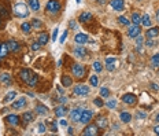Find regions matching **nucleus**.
<instances>
[{
    "label": "nucleus",
    "instance_id": "obj_1",
    "mask_svg": "<svg viewBox=\"0 0 159 136\" xmlns=\"http://www.w3.org/2000/svg\"><path fill=\"white\" fill-rule=\"evenodd\" d=\"M12 11H14V15L18 17V18H26L30 14L29 7H28V4H25V3H17L14 6V8H12Z\"/></svg>",
    "mask_w": 159,
    "mask_h": 136
},
{
    "label": "nucleus",
    "instance_id": "obj_2",
    "mask_svg": "<svg viewBox=\"0 0 159 136\" xmlns=\"http://www.w3.org/2000/svg\"><path fill=\"white\" fill-rule=\"evenodd\" d=\"M71 73H73L74 77L82 78V77L85 76V68H84L82 65H80V63H74L73 68H71Z\"/></svg>",
    "mask_w": 159,
    "mask_h": 136
},
{
    "label": "nucleus",
    "instance_id": "obj_3",
    "mask_svg": "<svg viewBox=\"0 0 159 136\" xmlns=\"http://www.w3.org/2000/svg\"><path fill=\"white\" fill-rule=\"evenodd\" d=\"M89 93V87L84 85V84H78L74 87V95L77 96H86Z\"/></svg>",
    "mask_w": 159,
    "mask_h": 136
},
{
    "label": "nucleus",
    "instance_id": "obj_4",
    "mask_svg": "<svg viewBox=\"0 0 159 136\" xmlns=\"http://www.w3.org/2000/svg\"><path fill=\"white\" fill-rule=\"evenodd\" d=\"M47 10H48V12H51V14H56V12L61 10L59 1H58V0H49L48 3H47Z\"/></svg>",
    "mask_w": 159,
    "mask_h": 136
},
{
    "label": "nucleus",
    "instance_id": "obj_5",
    "mask_svg": "<svg viewBox=\"0 0 159 136\" xmlns=\"http://www.w3.org/2000/svg\"><path fill=\"white\" fill-rule=\"evenodd\" d=\"M140 26L139 25H135V24H132V25H129V29H128V36L130 37V39H136V37L140 35Z\"/></svg>",
    "mask_w": 159,
    "mask_h": 136
},
{
    "label": "nucleus",
    "instance_id": "obj_6",
    "mask_svg": "<svg viewBox=\"0 0 159 136\" xmlns=\"http://www.w3.org/2000/svg\"><path fill=\"white\" fill-rule=\"evenodd\" d=\"M81 114H82V109L80 107H75L70 111V120L73 122H80V118H81Z\"/></svg>",
    "mask_w": 159,
    "mask_h": 136
},
{
    "label": "nucleus",
    "instance_id": "obj_7",
    "mask_svg": "<svg viewBox=\"0 0 159 136\" xmlns=\"http://www.w3.org/2000/svg\"><path fill=\"white\" fill-rule=\"evenodd\" d=\"M84 136H96L98 135V125H88L84 132H82Z\"/></svg>",
    "mask_w": 159,
    "mask_h": 136
},
{
    "label": "nucleus",
    "instance_id": "obj_8",
    "mask_svg": "<svg viewBox=\"0 0 159 136\" xmlns=\"http://www.w3.org/2000/svg\"><path fill=\"white\" fill-rule=\"evenodd\" d=\"M93 113L91 110H82V114H81V118H80V122L81 124H89Z\"/></svg>",
    "mask_w": 159,
    "mask_h": 136
},
{
    "label": "nucleus",
    "instance_id": "obj_9",
    "mask_svg": "<svg viewBox=\"0 0 159 136\" xmlns=\"http://www.w3.org/2000/svg\"><path fill=\"white\" fill-rule=\"evenodd\" d=\"M122 102L126 103V105H135L136 102H137V98H136V95H133V93H125L122 96Z\"/></svg>",
    "mask_w": 159,
    "mask_h": 136
},
{
    "label": "nucleus",
    "instance_id": "obj_10",
    "mask_svg": "<svg viewBox=\"0 0 159 136\" xmlns=\"http://www.w3.org/2000/svg\"><path fill=\"white\" fill-rule=\"evenodd\" d=\"M88 41V36L84 33H77L74 36V43H77V45H84Z\"/></svg>",
    "mask_w": 159,
    "mask_h": 136
},
{
    "label": "nucleus",
    "instance_id": "obj_11",
    "mask_svg": "<svg viewBox=\"0 0 159 136\" xmlns=\"http://www.w3.org/2000/svg\"><path fill=\"white\" fill-rule=\"evenodd\" d=\"M25 106H26V99H25V98H19V99H17V100L12 103V109H15V110H21V109H25Z\"/></svg>",
    "mask_w": 159,
    "mask_h": 136
},
{
    "label": "nucleus",
    "instance_id": "obj_12",
    "mask_svg": "<svg viewBox=\"0 0 159 136\" xmlns=\"http://www.w3.org/2000/svg\"><path fill=\"white\" fill-rule=\"evenodd\" d=\"M110 6L113 7V10H115V11H122L123 10V0H111Z\"/></svg>",
    "mask_w": 159,
    "mask_h": 136
},
{
    "label": "nucleus",
    "instance_id": "obj_13",
    "mask_svg": "<svg viewBox=\"0 0 159 136\" xmlns=\"http://www.w3.org/2000/svg\"><path fill=\"white\" fill-rule=\"evenodd\" d=\"M32 74H33V72H32L30 69H22L21 73H19V76H21V80H24L25 83H28V80L32 77Z\"/></svg>",
    "mask_w": 159,
    "mask_h": 136
},
{
    "label": "nucleus",
    "instance_id": "obj_14",
    "mask_svg": "<svg viewBox=\"0 0 159 136\" xmlns=\"http://www.w3.org/2000/svg\"><path fill=\"white\" fill-rule=\"evenodd\" d=\"M73 54L77 56V58H84L86 54V49L84 48L82 45H77V47L73 49Z\"/></svg>",
    "mask_w": 159,
    "mask_h": 136
},
{
    "label": "nucleus",
    "instance_id": "obj_15",
    "mask_svg": "<svg viewBox=\"0 0 159 136\" xmlns=\"http://www.w3.org/2000/svg\"><path fill=\"white\" fill-rule=\"evenodd\" d=\"M146 36L148 39H154V37L159 36V28H150L147 32H146Z\"/></svg>",
    "mask_w": 159,
    "mask_h": 136
},
{
    "label": "nucleus",
    "instance_id": "obj_16",
    "mask_svg": "<svg viewBox=\"0 0 159 136\" xmlns=\"http://www.w3.org/2000/svg\"><path fill=\"white\" fill-rule=\"evenodd\" d=\"M6 121L8 124H11V125H18L19 124V117L18 116H15V114H10V116H7L6 117Z\"/></svg>",
    "mask_w": 159,
    "mask_h": 136
},
{
    "label": "nucleus",
    "instance_id": "obj_17",
    "mask_svg": "<svg viewBox=\"0 0 159 136\" xmlns=\"http://www.w3.org/2000/svg\"><path fill=\"white\" fill-rule=\"evenodd\" d=\"M7 47H8V51H11V52L19 51V44L17 43V41H14V40H10V41L7 43Z\"/></svg>",
    "mask_w": 159,
    "mask_h": 136
},
{
    "label": "nucleus",
    "instance_id": "obj_18",
    "mask_svg": "<svg viewBox=\"0 0 159 136\" xmlns=\"http://www.w3.org/2000/svg\"><path fill=\"white\" fill-rule=\"evenodd\" d=\"M106 63H107V70H108V72H113V70L115 69L117 59L115 58H107V59H106Z\"/></svg>",
    "mask_w": 159,
    "mask_h": 136
},
{
    "label": "nucleus",
    "instance_id": "obj_19",
    "mask_svg": "<svg viewBox=\"0 0 159 136\" xmlns=\"http://www.w3.org/2000/svg\"><path fill=\"white\" fill-rule=\"evenodd\" d=\"M36 113L37 114H40V116H45V114L48 113V109H47L44 105H41V103H37L36 105Z\"/></svg>",
    "mask_w": 159,
    "mask_h": 136
},
{
    "label": "nucleus",
    "instance_id": "obj_20",
    "mask_svg": "<svg viewBox=\"0 0 159 136\" xmlns=\"http://www.w3.org/2000/svg\"><path fill=\"white\" fill-rule=\"evenodd\" d=\"M8 54V47H7V43H1L0 44V59H4Z\"/></svg>",
    "mask_w": 159,
    "mask_h": 136
},
{
    "label": "nucleus",
    "instance_id": "obj_21",
    "mask_svg": "<svg viewBox=\"0 0 159 136\" xmlns=\"http://www.w3.org/2000/svg\"><path fill=\"white\" fill-rule=\"evenodd\" d=\"M55 114L58 116V117H63V116H66V114H67V109H66L63 105L58 106V107L55 109Z\"/></svg>",
    "mask_w": 159,
    "mask_h": 136
},
{
    "label": "nucleus",
    "instance_id": "obj_22",
    "mask_svg": "<svg viewBox=\"0 0 159 136\" xmlns=\"http://www.w3.org/2000/svg\"><path fill=\"white\" fill-rule=\"evenodd\" d=\"M29 8L32 11H38L40 10V1L38 0H29Z\"/></svg>",
    "mask_w": 159,
    "mask_h": 136
},
{
    "label": "nucleus",
    "instance_id": "obj_23",
    "mask_svg": "<svg viewBox=\"0 0 159 136\" xmlns=\"http://www.w3.org/2000/svg\"><path fill=\"white\" fill-rule=\"evenodd\" d=\"M37 41L40 43V45H45V44L48 43V35H47V33H40Z\"/></svg>",
    "mask_w": 159,
    "mask_h": 136
},
{
    "label": "nucleus",
    "instance_id": "obj_24",
    "mask_svg": "<svg viewBox=\"0 0 159 136\" xmlns=\"http://www.w3.org/2000/svg\"><path fill=\"white\" fill-rule=\"evenodd\" d=\"M22 118H24L25 125H26V124H29V122H32V121H33V113H32V111H26V113H24Z\"/></svg>",
    "mask_w": 159,
    "mask_h": 136
},
{
    "label": "nucleus",
    "instance_id": "obj_25",
    "mask_svg": "<svg viewBox=\"0 0 159 136\" xmlns=\"http://www.w3.org/2000/svg\"><path fill=\"white\" fill-rule=\"evenodd\" d=\"M10 78H11V76H10L8 73H3L1 76H0V80L3 81L6 85H11V80H10Z\"/></svg>",
    "mask_w": 159,
    "mask_h": 136
},
{
    "label": "nucleus",
    "instance_id": "obj_26",
    "mask_svg": "<svg viewBox=\"0 0 159 136\" xmlns=\"http://www.w3.org/2000/svg\"><path fill=\"white\" fill-rule=\"evenodd\" d=\"M15 96H17V92H15V91H11V92H8L6 95V98H4V100H3V102H4V103H10V102H12V100H14V98H15Z\"/></svg>",
    "mask_w": 159,
    "mask_h": 136
},
{
    "label": "nucleus",
    "instance_id": "obj_27",
    "mask_svg": "<svg viewBox=\"0 0 159 136\" xmlns=\"http://www.w3.org/2000/svg\"><path fill=\"white\" fill-rule=\"evenodd\" d=\"M141 24H143V26H147V28L151 26V19H150V15H148V14H144V15L141 17Z\"/></svg>",
    "mask_w": 159,
    "mask_h": 136
},
{
    "label": "nucleus",
    "instance_id": "obj_28",
    "mask_svg": "<svg viewBox=\"0 0 159 136\" xmlns=\"http://www.w3.org/2000/svg\"><path fill=\"white\" fill-rule=\"evenodd\" d=\"M96 125H98L99 128H106V127H107V120H106V117H98Z\"/></svg>",
    "mask_w": 159,
    "mask_h": 136
},
{
    "label": "nucleus",
    "instance_id": "obj_29",
    "mask_svg": "<svg viewBox=\"0 0 159 136\" xmlns=\"http://www.w3.org/2000/svg\"><path fill=\"white\" fill-rule=\"evenodd\" d=\"M62 84H63V87H70L73 84V81H71V78H70L69 76L63 74V76H62Z\"/></svg>",
    "mask_w": 159,
    "mask_h": 136
},
{
    "label": "nucleus",
    "instance_id": "obj_30",
    "mask_svg": "<svg viewBox=\"0 0 159 136\" xmlns=\"http://www.w3.org/2000/svg\"><path fill=\"white\" fill-rule=\"evenodd\" d=\"M37 81H38V76L33 73V74H32V77L28 80V85H29V87H34L37 84Z\"/></svg>",
    "mask_w": 159,
    "mask_h": 136
},
{
    "label": "nucleus",
    "instance_id": "obj_31",
    "mask_svg": "<svg viewBox=\"0 0 159 136\" xmlns=\"http://www.w3.org/2000/svg\"><path fill=\"white\" fill-rule=\"evenodd\" d=\"M119 117H121V121H122V122H130V120H132V116H130L129 113H126V111H122Z\"/></svg>",
    "mask_w": 159,
    "mask_h": 136
},
{
    "label": "nucleus",
    "instance_id": "obj_32",
    "mask_svg": "<svg viewBox=\"0 0 159 136\" xmlns=\"http://www.w3.org/2000/svg\"><path fill=\"white\" fill-rule=\"evenodd\" d=\"M91 18H92L91 12H82V14L80 15V21H81V22H88V21H91Z\"/></svg>",
    "mask_w": 159,
    "mask_h": 136
},
{
    "label": "nucleus",
    "instance_id": "obj_33",
    "mask_svg": "<svg viewBox=\"0 0 159 136\" xmlns=\"http://www.w3.org/2000/svg\"><path fill=\"white\" fill-rule=\"evenodd\" d=\"M151 66L152 68H159V54H155L151 58Z\"/></svg>",
    "mask_w": 159,
    "mask_h": 136
},
{
    "label": "nucleus",
    "instance_id": "obj_34",
    "mask_svg": "<svg viewBox=\"0 0 159 136\" xmlns=\"http://www.w3.org/2000/svg\"><path fill=\"white\" fill-rule=\"evenodd\" d=\"M132 24H135V25L141 24V17L137 12H133V15H132Z\"/></svg>",
    "mask_w": 159,
    "mask_h": 136
},
{
    "label": "nucleus",
    "instance_id": "obj_35",
    "mask_svg": "<svg viewBox=\"0 0 159 136\" xmlns=\"http://www.w3.org/2000/svg\"><path fill=\"white\" fill-rule=\"evenodd\" d=\"M30 28H32V25L28 24V22H24V24L21 25V29H22L25 33H30Z\"/></svg>",
    "mask_w": 159,
    "mask_h": 136
},
{
    "label": "nucleus",
    "instance_id": "obj_36",
    "mask_svg": "<svg viewBox=\"0 0 159 136\" xmlns=\"http://www.w3.org/2000/svg\"><path fill=\"white\" fill-rule=\"evenodd\" d=\"M106 105H107L108 109H115V107H117V100H115V99H108Z\"/></svg>",
    "mask_w": 159,
    "mask_h": 136
},
{
    "label": "nucleus",
    "instance_id": "obj_37",
    "mask_svg": "<svg viewBox=\"0 0 159 136\" xmlns=\"http://www.w3.org/2000/svg\"><path fill=\"white\" fill-rule=\"evenodd\" d=\"M100 95H102V98H108V95H110V91H108V88H106V87H102V89H100Z\"/></svg>",
    "mask_w": 159,
    "mask_h": 136
},
{
    "label": "nucleus",
    "instance_id": "obj_38",
    "mask_svg": "<svg viewBox=\"0 0 159 136\" xmlns=\"http://www.w3.org/2000/svg\"><path fill=\"white\" fill-rule=\"evenodd\" d=\"M93 69H95V72H96V73H100V72L103 70V66H102V63H100V62H95V63H93Z\"/></svg>",
    "mask_w": 159,
    "mask_h": 136
},
{
    "label": "nucleus",
    "instance_id": "obj_39",
    "mask_svg": "<svg viewBox=\"0 0 159 136\" xmlns=\"http://www.w3.org/2000/svg\"><path fill=\"white\" fill-rule=\"evenodd\" d=\"M89 83H91V85L92 87H98V76H91V78H89Z\"/></svg>",
    "mask_w": 159,
    "mask_h": 136
},
{
    "label": "nucleus",
    "instance_id": "obj_40",
    "mask_svg": "<svg viewBox=\"0 0 159 136\" xmlns=\"http://www.w3.org/2000/svg\"><path fill=\"white\" fill-rule=\"evenodd\" d=\"M32 26L33 28H36V29H40L41 28V22H40V19H32Z\"/></svg>",
    "mask_w": 159,
    "mask_h": 136
},
{
    "label": "nucleus",
    "instance_id": "obj_41",
    "mask_svg": "<svg viewBox=\"0 0 159 136\" xmlns=\"http://www.w3.org/2000/svg\"><path fill=\"white\" fill-rule=\"evenodd\" d=\"M143 41H144V40H143V37H141L140 35L136 37V44H137V47H139V51H141V45H143Z\"/></svg>",
    "mask_w": 159,
    "mask_h": 136
},
{
    "label": "nucleus",
    "instance_id": "obj_42",
    "mask_svg": "<svg viewBox=\"0 0 159 136\" xmlns=\"http://www.w3.org/2000/svg\"><path fill=\"white\" fill-rule=\"evenodd\" d=\"M118 21H119V24H121V25H129V24H130V22H129L125 17H119V18H118Z\"/></svg>",
    "mask_w": 159,
    "mask_h": 136
},
{
    "label": "nucleus",
    "instance_id": "obj_43",
    "mask_svg": "<svg viewBox=\"0 0 159 136\" xmlns=\"http://www.w3.org/2000/svg\"><path fill=\"white\" fill-rule=\"evenodd\" d=\"M45 125H44L43 122H40L38 124V133H44V132H45Z\"/></svg>",
    "mask_w": 159,
    "mask_h": 136
},
{
    "label": "nucleus",
    "instance_id": "obj_44",
    "mask_svg": "<svg viewBox=\"0 0 159 136\" xmlns=\"http://www.w3.org/2000/svg\"><path fill=\"white\" fill-rule=\"evenodd\" d=\"M0 14H1L4 18H7V17H8V12H7V10L4 8V7H1V6H0Z\"/></svg>",
    "mask_w": 159,
    "mask_h": 136
},
{
    "label": "nucleus",
    "instance_id": "obj_45",
    "mask_svg": "<svg viewBox=\"0 0 159 136\" xmlns=\"http://www.w3.org/2000/svg\"><path fill=\"white\" fill-rule=\"evenodd\" d=\"M32 49H33V51H38V49H40V43H38V41H34V43L32 44Z\"/></svg>",
    "mask_w": 159,
    "mask_h": 136
},
{
    "label": "nucleus",
    "instance_id": "obj_46",
    "mask_svg": "<svg viewBox=\"0 0 159 136\" xmlns=\"http://www.w3.org/2000/svg\"><path fill=\"white\" fill-rule=\"evenodd\" d=\"M93 103L98 106V107H102V106H103V100H102V99H95Z\"/></svg>",
    "mask_w": 159,
    "mask_h": 136
},
{
    "label": "nucleus",
    "instance_id": "obj_47",
    "mask_svg": "<svg viewBox=\"0 0 159 136\" xmlns=\"http://www.w3.org/2000/svg\"><path fill=\"white\" fill-rule=\"evenodd\" d=\"M58 28H55L54 29V32H52V41H56V37H58Z\"/></svg>",
    "mask_w": 159,
    "mask_h": 136
},
{
    "label": "nucleus",
    "instance_id": "obj_48",
    "mask_svg": "<svg viewBox=\"0 0 159 136\" xmlns=\"http://www.w3.org/2000/svg\"><path fill=\"white\" fill-rule=\"evenodd\" d=\"M51 131H52V132H56V131H58V124H56V121H54V122L51 124Z\"/></svg>",
    "mask_w": 159,
    "mask_h": 136
},
{
    "label": "nucleus",
    "instance_id": "obj_49",
    "mask_svg": "<svg viewBox=\"0 0 159 136\" xmlns=\"http://www.w3.org/2000/svg\"><path fill=\"white\" fill-rule=\"evenodd\" d=\"M67 33H69V30H66V32H63V35H62V37H61V43H65V40H66V37H67Z\"/></svg>",
    "mask_w": 159,
    "mask_h": 136
},
{
    "label": "nucleus",
    "instance_id": "obj_50",
    "mask_svg": "<svg viewBox=\"0 0 159 136\" xmlns=\"http://www.w3.org/2000/svg\"><path fill=\"white\" fill-rule=\"evenodd\" d=\"M151 89H152V91H159V85L155 84V83H152V84H151Z\"/></svg>",
    "mask_w": 159,
    "mask_h": 136
},
{
    "label": "nucleus",
    "instance_id": "obj_51",
    "mask_svg": "<svg viewBox=\"0 0 159 136\" xmlns=\"http://www.w3.org/2000/svg\"><path fill=\"white\" fill-rule=\"evenodd\" d=\"M146 44H147V47H154V41L151 39H148L147 41H146Z\"/></svg>",
    "mask_w": 159,
    "mask_h": 136
},
{
    "label": "nucleus",
    "instance_id": "obj_52",
    "mask_svg": "<svg viewBox=\"0 0 159 136\" xmlns=\"http://www.w3.org/2000/svg\"><path fill=\"white\" fill-rule=\"evenodd\" d=\"M137 117H139V118H146V117H147V114H146V113H141V111H139V113H137Z\"/></svg>",
    "mask_w": 159,
    "mask_h": 136
},
{
    "label": "nucleus",
    "instance_id": "obj_53",
    "mask_svg": "<svg viewBox=\"0 0 159 136\" xmlns=\"http://www.w3.org/2000/svg\"><path fill=\"white\" fill-rule=\"evenodd\" d=\"M59 100H61V103H62V105H65V103L67 102V99L65 98V96H61V98H59Z\"/></svg>",
    "mask_w": 159,
    "mask_h": 136
},
{
    "label": "nucleus",
    "instance_id": "obj_54",
    "mask_svg": "<svg viewBox=\"0 0 159 136\" xmlns=\"http://www.w3.org/2000/svg\"><path fill=\"white\" fill-rule=\"evenodd\" d=\"M61 125L62 127H67V121L66 120H61Z\"/></svg>",
    "mask_w": 159,
    "mask_h": 136
},
{
    "label": "nucleus",
    "instance_id": "obj_55",
    "mask_svg": "<svg viewBox=\"0 0 159 136\" xmlns=\"http://www.w3.org/2000/svg\"><path fill=\"white\" fill-rule=\"evenodd\" d=\"M70 28H71V29H75V28H77V25H75V22H74V21H71V22H70Z\"/></svg>",
    "mask_w": 159,
    "mask_h": 136
},
{
    "label": "nucleus",
    "instance_id": "obj_56",
    "mask_svg": "<svg viewBox=\"0 0 159 136\" xmlns=\"http://www.w3.org/2000/svg\"><path fill=\"white\" fill-rule=\"evenodd\" d=\"M73 128H71V127H69V128H67V133H69V135H73Z\"/></svg>",
    "mask_w": 159,
    "mask_h": 136
},
{
    "label": "nucleus",
    "instance_id": "obj_57",
    "mask_svg": "<svg viewBox=\"0 0 159 136\" xmlns=\"http://www.w3.org/2000/svg\"><path fill=\"white\" fill-rule=\"evenodd\" d=\"M154 132H155L156 135H159V125H156V127L154 128Z\"/></svg>",
    "mask_w": 159,
    "mask_h": 136
},
{
    "label": "nucleus",
    "instance_id": "obj_58",
    "mask_svg": "<svg viewBox=\"0 0 159 136\" xmlns=\"http://www.w3.org/2000/svg\"><path fill=\"white\" fill-rule=\"evenodd\" d=\"M58 92H59V93H63L65 91H63V88H61V87H59V88H58Z\"/></svg>",
    "mask_w": 159,
    "mask_h": 136
},
{
    "label": "nucleus",
    "instance_id": "obj_59",
    "mask_svg": "<svg viewBox=\"0 0 159 136\" xmlns=\"http://www.w3.org/2000/svg\"><path fill=\"white\" fill-rule=\"evenodd\" d=\"M155 121H156V122H159V113L155 116Z\"/></svg>",
    "mask_w": 159,
    "mask_h": 136
},
{
    "label": "nucleus",
    "instance_id": "obj_60",
    "mask_svg": "<svg viewBox=\"0 0 159 136\" xmlns=\"http://www.w3.org/2000/svg\"><path fill=\"white\" fill-rule=\"evenodd\" d=\"M99 1V4H104V3H106V0H98Z\"/></svg>",
    "mask_w": 159,
    "mask_h": 136
},
{
    "label": "nucleus",
    "instance_id": "obj_61",
    "mask_svg": "<svg viewBox=\"0 0 159 136\" xmlns=\"http://www.w3.org/2000/svg\"><path fill=\"white\" fill-rule=\"evenodd\" d=\"M62 62H63L62 59H59V61H58V66H62Z\"/></svg>",
    "mask_w": 159,
    "mask_h": 136
},
{
    "label": "nucleus",
    "instance_id": "obj_62",
    "mask_svg": "<svg viewBox=\"0 0 159 136\" xmlns=\"http://www.w3.org/2000/svg\"><path fill=\"white\" fill-rule=\"evenodd\" d=\"M156 21L159 22V10H158V12H156Z\"/></svg>",
    "mask_w": 159,
    "mask_h": 136
},
{
    "label": "nucleus",
    "instance_id": "obj_63",
    "mask_svg": "<svg viewBox=\"0 0 159 136\" xmlns=\"http://www.w3.org/2000/svg\"><path fill=\"white\" fill-rule=\"evenodd\" d=\"M75 1H77V3H78V4H80V3H81V0H75Z\"/></svg>",
    "mask_w": 159,
    "mask_h": 136
},
{
    "label": "nucleus",
    "instance_id": "obj_64",
    "mask_svg": "<svg viewBox=\"0 0 159 136\" xmlns=\"http://www.w3.org/2000/svg\"><path fill=\"white\" fill-rule=\"evenodd\" d=\"M0 25H1V18H0Z\"/></svg>",
    "mask_w": 159,
    "mask_h": 136
}]
</instances>
